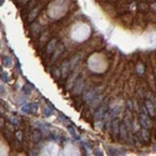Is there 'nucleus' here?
<instances>
[{"mask_svg":"<svg viewBox=\"0 0 156 156\" xmlns=\"http://www.w3.org/2000/svg\"><path fill=\"white\" fill-rule=\"evenodd\" d=\"M141 122H142V126L150 128V121L147 120V116H146V115H141Z\"/></svg>","mask_w":156,"mask_h":156,"instance_id":"obj_1","label":"nucleus"},{"mask_svg":"<svg viewBox=\"0 0 156 156\" xmlns=\"http://www.w3.org/2000/svg\"><path fill=\"white\" fill-rule=\"evenodd\" d=\"M57 41L54 39V40H51L49 43V48H48V54H51V50H54L55 49V44H56Z\"/></svg>","mask_w":156,"mask_h":156,"instance_id":"obj_2","label":"nucleus"},{"mask_svg":"<svg viewBox=\"0 0 156 156\" xmlns=\"http://www.w3.org/2000/svg\"><path fill=\"white\" fill-rule=\"evenodd\" d=\"M104 111H105V106H101V107L99 109V111H98V113L95 114L96 119H99V117H100V115H101V114H104Z\"/></svg>","mask_w":156,"mask_h":156,"instance_id":"obj_3","label":"nucleus"},{"mask_svg":"<svg viewBox=\"0 0 156 156\" xmlns=\"http://www.w3.org/2000/svg\"><path fill=\"white\" fill-rule=\"evenodd\" d=\"M142 135H144L145 141H149V135H147V131H146V130H142Z\"/></svg>","mask_w":156,"mask_h":156,"instance_id":"obj_4","label":"nucleus"},{"mask_svg":"<svg viewBox=\"0 0 156 156\" xmlns=\"http://www.w3.org/2000/svg\"><path fill=\"white\" fill-rule=\"evenodd\" d=\"M147 106H149V109H150V113H152V107H151V102H149V101H147Z\"/></svg>","mask_w":156,"mask_h":156,"instance_id":"obj_5","label":"nucleus"},{"mask_svg":"<svg viewBox=\"0 0 156 156\" xmlns=\"http://www.w3.org/2000/svg\"><path fill=\"white\" fill-rule=\"evenodd\" d=\"M152 6H154V10H156V4H154Z\"/></svg>","mask_w":156,"mask_h":156,"instance_id":"obj_6","label":"nucleus"}]
</instances>
